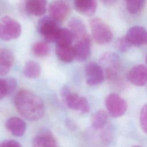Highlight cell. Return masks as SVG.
<instances>
[{
	"label": "cell",
	"instance_id": "5",
	"mask_svg": "<svg viewBox=\"0 0 147 147\" xmlns=\"http://www.w3.org/2000/svg\"><path fill=\"white\" fill-rule=\"evenodd\" d=\"M105 105L109 114L114 117L123 115L127 108L125 100L115 93H111L107 96L105 99Z\"/></svg>",
	"mask_w": 147,
	"mask_h": 147
},
{
	"label": "cell",
	"instance_id": "15",
	"mask_svg": "<svg viewBox=\"0 0 147 147\" xmlns=\"http://www.w3.org/2000/svg\"><path fill=\"white\" fill-rule=\"evenodd\" d=\"M25 7L29 14L35 16H41L47 11V1L26 0Z\"/></svg>",
	"mask_w": 147,
	"mask_h": 147
},
{
	"label": "cell",
	"instance_id": "24",
	"mask_svg": "<svg viewBox=\"0 0 147 147\" xmlns=\"http://www.w3.org/2000/svg\"><path fill=\"white\" fill-rule=\"evenodd\" d=\"M126 7L127 11L131 14L139 13L144 7L145 0H126Z\"/></svg>",
	"mask_w": 147,
	"mask_h": 147
},
{
	"label": "cell",
	"instance_id": "19",
	"mask_svg": "<svg viewBox=\"0 0 147 147\" xmlns=\"http://www.w3.org/2000/svg\"><path fill=\"white\" fill-rule=\"evenodd\" d=\"M56 53L58 58L65 63H70L75 59L72 45H56Z\"/></svg>",
	"mask_w": 147,
	"mask_h": 147
},
{
	"label": "cell",
	"instance_id": "29",
	"mask_svg": "<svg viewBox=\"0 0 147 147\" xmlns=\"http://www.w3.org/2000/svg\"><path fill=\"white\" fill-rule=\"evenodd\" d=\"M0 38L6 41L11 40L9 36L6 33V32L5 31L1 22H0Z\"/></svg>",
	"mask_w": 147,
	"mask_h": 147
},
{
	"label": "cell",
	"instance_id": "3",
	"mask_svg": "<svg viewBox=\"0 0 147 147\" xmlns=\"http://www.w3.org/2000/svg\"><path fill=\"white\" fill-rule=\"evenodd\" d=\"M61 96L70 109L79 111L82 113H87L90 111V105L87 99L71 92L67 87L65 86L63 88Z\"/></svg>",
	"mask_w": 147,
	"mask_h": 147
},
{
	"label": "cell",
	"instance_id": "18",
	"mask_svg": "<svg viewBox=\"0 0 147 147\" xmlns=\"http://www.w3.org/2000/svg\"><path fill=\"white\" fill-rule=\"evenodd\" d=\"M68 26L74 36L75 40L78 41L87 35L86 26L82 20L79 18L73 17L70 19Z\"/></svg>",
	"mask_w": 147,
	"mask_h": 147
},
{
	"label": "cell",
	"instance_id": "22",
	"mask_svg": "<svg viewBox=\"0 0 147 147\" xmlns=\"http://www.w3.org/2000/svg\"><path fill=\"white\" fill-rule=\"evenodd\" d=\"M23 72L25 76L28 78H36L40 75L41 68L37 62L33 60H29L25 64Z\"/></svg>",
	"mask_w": 147,
	"mask_h": 147
},
{
	"label": "cell",
	"instance_id": "1",
	"mask_svg": "<svg viewBox=\"0 0 147 147\" xmlns=\"http://www.w3.org/2000/svg\"><path fill=\"white\" fill-rule=\"evenodd\" d=\"M14 104L18 113L28 120H38L44 114L45 108L42 100L28 90L20 91L16 94Z\"/></svg>",
	"mask_w": 147,
	"mask_h": 147
},
{
	"label": "cell",
	"instance_id": "30",
	"mask_svg": "<svg viewBox=\"0 0 147 147\" xmlns=\"http://www.w3.org/2000/svg\"><path fill=\"white\" fill-rule=\"evenodd\" d=\"M66 125L70 130H74L75 128V123L69 119H67L66 120Z\"/></svg>",
	"mask_w": 147,
	"mask_h": 147
},
{
	"label": "cell",
	"instance_id": "23",
	"mask_svg": "<svg viewBox=\"0 0 147 147\" xmlns=\"http://www.w3.org/2000/svg\"><path fill=\"white\" fill-rule=\"evenodd\" d=\"M74 40V36L69 29L60 28L57 33L55 42L56 45H72Z\"/></svg>",
	"mask_w": 147,
	"mask_h": 147
},
{
	"label": "cell",
	"instance_id": "6",
	"mask_svg": "<svg viewBox=\"0 0 147 147\" xmlns=\"http://www.w3.org/2000/svg\"><path fill=\"white\" fill-rule=\"evenodd\" d=\"M100 63L104 67L105 74L109 79H114L117 76V74L120 68V60L118 56L110 52L103 54L100 57Z\"/></svg>",
	"mask_w": 147,
	"mask_h": 147
},
{
	"label": "cell",
	"instance_id": "10",
	"mask_svg": "<svg viewBox=\"0 0 147 147\" xmlns=\"http://www.w3.org/2000/svg\"><path fill=\"white\" fill-rule=\"evenodd\" d=\"M128 80L137 86H142L147 82V67L138 64L131 68L127 75Z\"/></svg>",
	"mask_w": 147,
	"mask_h": 147
},
{
	"label": "cell",
	"instance_id": "14",
	"mask_svg": "<svg viewBox=\"0 0 147 147\" xmlns=\"http://www.w3.org/2000/svg\"><path fill=\"white\" fill-rule=\"evenodd\" d=\"M6 129L16 137L22 136L26 130V123L24 121L16 117L9 118L5 122Z\"/></svg>",
	"mask_w": 147,
	"mask_h": 147
},
{
	"label": "cell",
	"instance_id": "27",
	"mask_svg": "<svg viewBox=\"0 0 147 147\" xmlns=\"http://www.w3.org/2000/svg\"><path fill=\"white\" fill-rule=\"evenodd\" d=\"M131 45V44L128 41L126 37L118 38L116 42V47L121 52H126L128 51Z\"/></svg>",
	"mask_w": 147,
	"mask_h": 147
},
{
	"label": "cell",
	"instance_id": "26",
	"mask_svg": "<svg viewBox=\"0 0 147 147\" xmlns=\"http://www.w3.org/2000/svg\"><path fill=\"white\" fill-rule=\"evenodd\" d=\"M140 122L142 131L147 134V103L145 104L141 110Z\"/></svg>",
	"mask_w": 147,
	"mask_h": 147
},
{
	"label": "cell",
	"instance_id": "8",
	"mask_svg": "<svg viewBox=\"0 0 147 147\" xmlns=\"http://www.w3.org/2000/svg\"><path fill=\"white\" fill-rule=\"evenodd\" d=\"M86 82L91 86L101 83L105 79V72L100 65L91 62L87 64L85 69Z\"/></svg>",
	"mask_w": 147,
	"mask_h": 147
},
{
	"label": "cell",
	"instance_id": "9",
	"mask_svg": "<svg viewBox=\"0 0 147 147\" xmlns=\"http://www.w3.org/2000/svg\"><path fill=\"white\" fill-rule=\"evenodd\" d=\"M125 37L131 45L141 46L147 43V30L141 26L137 25L130 28Z\"/></svg>",
	"mask_w": 147,
	"mask_h": 147
},
{
	"label": "cell",
	"instance_id": "13",
	"mask_svg": "<svg viewBox=\"0 0 147 147\" xmlns=\"http://www.w3.org/2000/svg\"><path fill=\"white\" fill-rule=\"evenodd\" d=\"M1 22L11 40L16 39L20 36L21 34V26L16 20L10 16H6L1 19Z\"/></svg>",
	"mask_w": 147,
	"mask_h": 147
},
{
	"label": "cell",
	"instance_id": "20",
	"mask_svg": "<svg viewBox=\"0 0 147 147\" xmlns=\"http://www.w3.org/2000/svg\"><path fill=\"white\" fill-rule=\"evenodd\" d=\"M108 120V115L104 110L96 111L92 117L91 126L93 130L98 131L103 129Z\"/></svg>",
	"mask_w": 147,
	"mask_h": 147
},
{
	"label": "cell",
	"instance_id": "7",
	"mask_svg": "<svg viewBox=\"0 0 147 147\" xmlns=\"http://www.w3.org/2000/svg\"><path fill=\"white\" fill-rule=\"evenodd\" d=\"M70 12L69 5L63 1H55L49 6V16L59 24L63 22L69 16Z\"/></svg>",
	"mask_w": 147,
	"mask_h": 147
},
{
	"label": "cell",
	"instance_id": "25",
	"mask_svg": "<svg viewBox=\"0 0 147 147\" xmlns=\"http://www.w3.org/2000/svg\"><path fill=\"white\" fill-rule=\"evenodd\" d=\"M49 51L50 47L47 42H37L32 47L33 53L37 57H44L47 55Z\"/></svg>",
	"mask_w": 147,
	"mask_h": 147
},
{
	"label": "cell",
	"instance_id": "2",
	"mask_svg": "<svg viewBox=\"0 0 147 147\" xmlns=\"http://www.w3.org/2000/svg\"><path fill=\"white\" fill-rule=\"evenodd\" d=\"M91 36L95 42L98 44H106L113 40V34L109 26L98 18H93L90 21Z\"/></svg>",
	"mask_w": 147,
	"mask_h": 147
},
{
	"label": "cell",
	"instance_id": "31",
	"mask_svg": "<svg viewBox=\"0 0 147 147\" xmlns=\"http://www.w3.org/2000/svg\"><path fill=\"white\" fill-rule=\"evenodd\" d=\"M102 1L106 4H111L114 3L116 0H102Z\"/></svg>",
	"mask_w": 147,
	"mask_h": 147
},
{
	"label": "cell",
	"instance_id": "4",
	"mask_svg": "<svg viewBox=\"0 0 147 147\" xmlns=\"http://www.w3.org/2000/svg\"><path fill=\"white\" fill-rule=\"evenodd\" d=\"M59 24L50 16H46L38 21V31L47 42H55L60 29Z\"/></svg>",
	"mask_w": 147,
	"mask_h": 147
},
{
	"label": "cell",
	"instance_id": "33",
	"mask_svg": "<svg viewBox=\"0 0 147 147\" xmlns=\"http://www.w3.org/2000/svg\"><path fill=\"white\" fill-rule=\"evenodd\" d=\"M146 64H147V55H146Z\"/></svg>",
	"mask_w": 147,
	"mask_h": 147
},
{
	"label": "cell",
	"instance_id": "21",
	"mask_svg": "<svg viewBox=\"0 0 147 147\" xmlns=\"http://www.w3.org/2000/svg\"><path fill=\"white\" fill-rule=\"evenodd\" d=\"M17 87V81L13 78H0V99L13 92Z\"/></svg>",
	"mask_w": 147,
	"mask_h": 147
},
{
	"label": "cell",
	"instance_id": "11",
	"mask_svg": "<svg viewBox=\"0 0 147 147\" xmlns=\"http://www.w3.org/2000/svg\"><path fill=\"white\" fill-rule=\"evenodd\" d=\"M75 59L79 61L86 60L91 52V40L88 34L77 41L74 46Z\"/></svg>",
	"mask_w": 147,
	"mask_h": 147
},
{
	"label": "cell",
	"instance_id": "12",
	"mask_svg": "<svg viewBox=\"0 0 147 147\" xmlns=\"http://www.w3.org/2000/svg\"><path fill=\"white\" fill-rule=\"evenodd\" d=\"M33 147H57L56 140L51 131L43 129L34 138Z\"/></svg>",
	"mask_w": 147,
	"mask_h": 147
},
{
	"label": "cell",
	"instance_id": "28",
	"mask_svg": "<svg viewBox=\"0 0 147 147\" xmlns=\"http://www.w3.org/2000/svg\"><path fill=\"white\" fill-rule=\"evenodd\" d=\"M0 147H21L20 144L13 140H5L0 144Z\"/></svg>",
	"mask_w": 147,
	"mask_h": 147
},
{
	"label": "cell",
	"instance_id": "32",
	"mask_svg": "<svg viewBox=\"0 0 147 147\" xmlns=\"http://www.w3.org/2000/svg\"><path fill=\"white\" fill-rule=\"evenodd\" d=\"M133 147H141V146H134Z\"/></svg>",
	"mask_w": 147,
	"mask_h": 147
},
{
	"label": "cell",
	"instance_id": "17",
	"mask_svg": "<svg viewBox=\"0 0 147 147\" xmlns=\"http://www.w3.org/2000/svg\"><path fill=\"white\" fill-rule=\"evenodd\" d=\"M14 57L9 49L0 48V75H5L10 71Z\"/></svg>",
	"mask_w": 147,
	"mask_h": 147
},
{
	"label": "cell",
	"instance_id": "16",
	"mask_svg": "<svg viewBox=\"0 0 147 147\" xmlns=\"http://www.w3.org/2000/svg\"><path fill=\"white\" fill-rule=\"evenodd\" d=\"M74 7L79 13L91 16L96 10L97 2L96 0H75Z\"/></svg>",
	"mask_w": 147,
	"mask_h": 147
}]
</instances>
